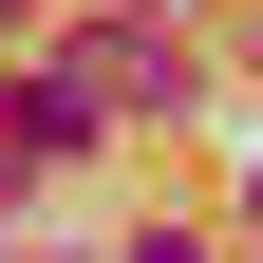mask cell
Wrapping results in <instances>:
<instances>
[{"label": "cell", "instance_id": "1", "mask_svg": "<svg viewBox=\"0 0 263 263\" xmlns=\"http://www.w3.org/2000/svg\"><path fill=\"white\" fill-rule=\"evenodd\" d=\"M0 132H19V151H94L113 94H94V76H19V113H0Z\"/></svg>", "mask_w": 263, "mask_h": 263}, {"label": "cell", "instance_id": "2", "mask_svg": "<svg viewBox=\"0 0 263 263\" xmlns=\"http://www.w3.org/2000/svg\"><path fill=\"white\" fill-rule=\"evenodd\" d=\"M19 19H38V0H0V38H19Z\"/></svg>", "mask_w": 263, "mask_h": 263}, {"label": "cell", "instance_id": "3", "mask_svg": "<svg viewBox=\"0 0 263 263\" xmlns=\"http://www.w3.org/2000/svg\"><path fill=\"white\" fill-rule=\"evenodd\" d=\"M245 226H263V188H245Z\"/></svg>", "mask_w": 263, "mask_h": 263}]
</instances>
